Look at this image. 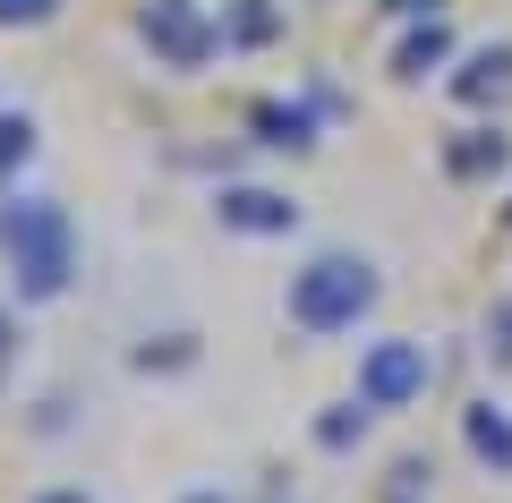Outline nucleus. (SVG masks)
Here are the masks:
<instances>
[{
    "instance_id": "1",
    "label": "nucleus",
    "mask_w": 512,
    "mask_h": 503,
    "mask_svg": "<svg viewBox=\"0 0 512 503\" xmlns=\"http://www.w3.org/2000/svg\"><path fill=\"white\" fill-rule=\"evenodd\" d=\"M376 265L367 256H350V248H325V256H308V265L291 273V324L299 333H350V324L376 307Z\"/></svg>"
},
{
    "instance_id": "2",
    "label": "nucleus",
    "mask_w": 512,
    "mask_h": 503,
    "mask_svg": "<svg viewBox=\"0 0 512 503\" xmlns=\"http://www.w3.org/2000/svg\"><path fill=\"white\" fill-rule=\"evenodd\" d=\"M0 239H9V265H18V299H60L69 290V222H60V205L9 197Z\"/></svg>"
},
{
    "instance_id": "3",
    "label": "nucleus",
    "mask_w": 512,
    "mask_h": 503,
    "mask_svg": "<svg viewBox=\"0 0 512 503\" xmlns=\"http://www.w3.org/2000/svg\"><path fill=\"white\" fill-rule=\"evenodd\" d=\"M427 342H367V359H359V401L367 410H410V401L427 393Z\"/></svg>"
},
{
    "instance_id": "4",
    "label": "nucleus",
    "mask_w": 512,
    "mask_h": 503,
    "mask_svg": "<svg viewBox=\"0 0 512 503\" xmlns=\"http://www.w3.org/2000/svg\"><path fill=\"white\" fill-rule=\"evenodd\" d=\"M146 43L171 60V69H205L214 43H222V26H205L188 0H154V9H146Z\"/></svg>"
},
{
    "instance_id": "5",
    "label": "nucleus",
    "mask_w": 512,
    "mask_h": 503,
    "mask_svg": "<svg viewBox=\"0 0 512 503\" xmlns=\"http://www.w3.org/2000/svg\"><path fill=\"white\" fill-rule=\"evenodd\" d=\"M214 214H222V231H239V239H291L299 231V205L282 197V188H222Z\"/></svg>"
},
{
    "instance_id": "6",
    "label": "nucleus",
    "mask_w": 512,
    "mask_h": 503,
    "mask_svg": "<svg viewBox=\"0 0 512 503\" xmlns=\"http://www.w3.org/2000/svg\"><path fill=\"white\" fill-rule=\"evenodd\" d=\"M504 162H512V137H504V128H461V137L444 145V171H453V180H495Z\"/></svg>"
},
{
    "instance_id": "7",
    "label": "nucleus",
    "mask_w": 512,
    "mask_h": 503,
    "mask_svg": "<svg viewBox=\"0 0 512 503\" xmlns=\"http://www.w3.org/2000/svg\"><path fill=\"white\" fill-rule=\"evenodd\" d=\"M461 435H470V452L495 469V478H512V410H495V401H470V410H461Z\"/></svg>"
},
{
    "instance_id": "8",
    "label": "nucleus",
    "mask_w": 512,
    "mask_h": 503,
    "mask_svg": "<svg viewBox=\"0 0 512 503\" xmlns=\"http://www.w3.org/2000/svg\"><path fill=\"white\" fill-rule=\"evenodd\" d=\"M504 86H512V43H487V52H470V60L453 69V94H461V103H495Z\"/></svg>"
},
{
    "instance_id": "9",
    "label": "nucleus",
    "mask_w": 512,
    "mask_h": 503,
    "mask_svg": "<svg viewBox=\"0 0 512 503\" xmlns=\"http://www.w3.org/2000/svg\"><path fill=\"white\" fill-rule=\"evenodd\" d=\"M248 128H256V145H316V120L299 103H256Z\"/></svg>"
},
{
    "instance_id": "10",
    "label": "nucleus",
    "mask_w": 512,
    "mask_h": 503,
    "mask_svg": "<svg viewBox=\"0 0 512 503\" xmlns=\"http://www.w3.org/2000/svg\"><path fill=\"white\" fill-rule=\"evenodd\" d=\"M453 60V35H444V18H427L419 35H402V52H393V77H427Z\"/></svg>"
},
{
    "instance_id": "11",
    "label": "nucleus",
    "mask_w": 512,
    "mask_h": 503,
    "mask_svg": "<svg viewBox=\"0 0 512 503\" xmlns=\"http://www.w3.org/2000/svg\"><path fill=\"white\" fill-rule=\"evenodd\" d=\"M359 435H367V401H333V410L316 418V444H325V452H350Z\"/></svg>"
},
{
    "instance_id": "12",
    "label": "nucleus",
    "mask_w": 512,
    "mask_h": 503,
    "mask_svg": "<svg viewBox=\"0 0 512 503\" xmlns=\"http://www.w3.org/2000/svg\"><path fill=\"white\" fill-rule=\"evenodd\" d=\"M274 26H282V9H274V0H239V9H231V26H222V43H274Z\"/></svg>"
},
{
    "instance_id": "13",
    "label": "nucleus",
    "mask_w": 512,
    "mask_h": 503,
    "mask_svg": "<svg viewBox=\"0 0 512 503\" xmlns=\"http://www.w3.org/2000/svg\"><path fill=\"white\" fill-rule=\"evenodd\" d=\"M26 154H35V120H26V111H0V180H9Z\"/></svg>"
},
{
    "instance_id": "14",
    "label": "nucleus",
    "mask_w": 512,
    "mask_h": 503,
    "mask_svg": "<svg viewBox=\"0 0 512 503\" xmlns=\"http://www.w3.org/2000/svg\"><path fill=\"white\" fill-rule=\"evenodd\" d=\"M487 359H495V367H512V299H495V307H487Z\"/></svg>"
},
{
    "instance_id": "15",
    "label": "nucleus",
    "mask_w": 512,
    "mask_h": 503,
    "mask_svg": "<svg viewBox=\"0 0 512 503\" xmlns=\"http://www.w3.org/2000/svg\"><path fill=\"white\" fill-rule=\"evenodd\" d=\"M60 0H0V26H43Z\"/></svg>"
},
{
    "instance_id": "16",
    "label": "nucleus",
    "mask_w": 512,
    "mask_h": 503,
    "mask_svg": "<svg viewBox=\"0 0 512 503\" xmlns=\"http://www.w3.org/2000/svg\"><path fill=\"white\" fill-rule=\"evenodd\" d=\"M26 503H94L86 486H43V495H26Z\"/></svg>"
},
{
    "instance_id": "17",
    "label": "nucleus",
    "mask_w": 512,
    "mask_h": 503,
    "mask_svg": "<svg viewBox=\"0 0 512 503\" xmlns=\"http://www.w3.org/2000/svg\"><path fill=\"white\" fill-rule=\"evenodd\" d=\"M384 9H402V18H436L444 0H384Z\"/></svg>"
},
{
    "instance_id": "18",
    "label": "nucleus",
    "mask_w": 512,
    "mask_h": 503,
    "mask_svg": "<svg viewBox=\"0 0 512 503\" xmlns=\"http://www.w3.org/2000/svg\"><path fill=\"white\" fill-rule=\"evenodd\" d=\"M188 503H222V495H188Z\"/></svg>"
},
{
    "instance_id": "19",
    "label": "nucleus",
    "mask_w": 512,
    "mask_h": 503,
    "mask_svg": "<svg viewBox=\"0 0 512 503\" xmlns=\"http://www.w3.org/2000/svg\"><path fill=\"white\" fill-rule=\"evenodd\" d=\"M393 503H410V495H393Z\"/></svg>"
},
{
    "instance_id": "20",
    "label": "nucleus",
    "mask_w": 512,
    "mask_h": 503,
    "mask_svg": "<svg viewBox=\"0 0 512 503\" xmlns=\"http://www.w3.org/2000/svg\"><path fill=\"white\" fill-rule=\"evenodd\" d=\"M504 214H512V205H504Z\"/></svg>"
}]
</instances>
